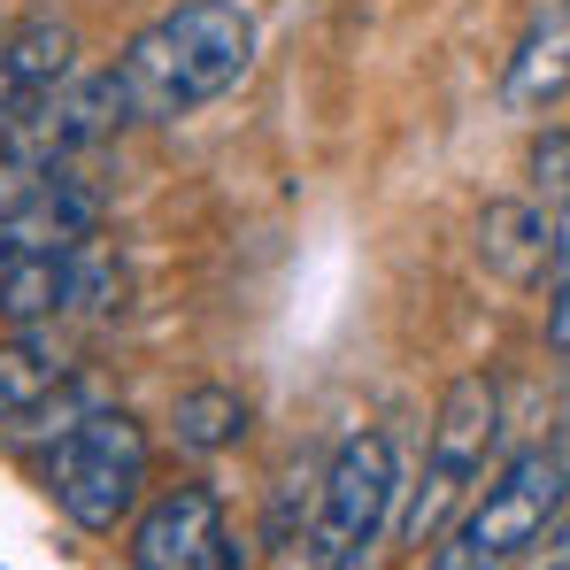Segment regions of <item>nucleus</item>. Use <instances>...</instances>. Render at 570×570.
Here are the masks:
<instances>
[{"label":"nucleus","mask_w":570,"mask_h":570,"mask_svg":"<svg viewBox=\"0 0 570 570\" xmlns=\"http://www.w3.org/2000/svg\"><path fill=\"white\" fill-rule=\"evenodd\" d=\"M247 62H255V16L239 0H178L147 31H131L108 70L124 86L131 124H178L232 94Z\"/></svg>","instance_id":"obj_1"},{"label":"nucleus","mask_w":570,"mask_h":570,"mask_svg":"<svg viewBox=\"0 0 570 570\" xmlns=\"http://www.w3.org/2000/svg\"><path fill=\"white\" fill-rule=\"evenodd\" d=\"M131 570H247V548L232 540L208 485H170L131 524Z\"/></svg>","instance_id":"obj_7"},{"label":"nucleus","mask_w":570,"mask_h":570,"mask_svg":"<svg viewBox=\"0 0 570 570\" xmlns=\"http://www.w3.org/2000/svg\"><path fill=\"white\" fill-rule=\"evenodd\" d=\"M247 424H255V409H247V393L239 385H186L178 393V409H170V440L186 448V455H224V448H239L247 440Z\"/></svg>","instance_id":"obj_13"},{"label":"nucleus","mask_w":570,"mask_h":570,"mask_svg":"<svg viewBox=\"0 0 570 570\" xmlns=\"http://www.w3.org/2000/svg\"><path fill=\"white\" fill-rule=\"evenodd\" d=\"M563 501H570V463L556 448L517 455L509 471L485 485V501L463 517V532L432 556V570H509L517 556H532L548 540V524L563 517Z\"/></svg>","instance_id":"obj_4"},{"label":"nucleus","mask_w":570,"mask_h":570,"mask_svg":"<svg viewBox=\"0 0 570 570\" xmlns=\"http://www.w3.org/2000/svg\"><path fill=\"white\" fill-rule=\"evenodd\" d=\"M401 517V448L393 432L363 424L340 440V455L316 478V517H308V570H371Z\"/></svg>","instance_id":"obj_2"},{"label":"nucleus","mask_w":570,"mask_h":570,"mask_svg":"<svg viewBox=\"0 0 570 570\" xmlns=\"http://www.w3.org/2000/svg\"><path fill=\"white\" fill-rule=\"evenodd\" d=\"M548 347H556V355H570V278L548 285Z\"/></svg>","instance_id":"obj_16"},{"label":"nucleus","mask_w":570,"mask_h":570,"mask_svg":"<svg viewBox=\"0 0 570 570\" xmlns=\"http://www.w3.org/2000/svg\"><path fill=\"white\" fill-rule=\"evenodd\" d=\"M47 178H55V170H39V163H23V155H8V147H0V216H16L31 193L47 186Z\"/></svg>","instance_id":"obj_15"},{"label":"nucleus","mask_w":570,"mask_h":570,"mask_svg":"<svg viewBox=\"0 0 570 570\" xmlns=\"http://www.w3.org/2000/svg\"><path fill=\"white\" fill-rule=\"evenodd\" d=\"M556 455H563V463H570V416H563V432H556Z\"/></svg>","instance_id":"obj_17"},{"label":"nucleus","mask_w":570,"mask_h":570,"mask_svg":"<svg viewBox=\"0 0 570 570\" xmlns=\"http://www.w3.org/2000/svg\"><path fill=\"white\" fill-rule=\"evenodd\" d=\"M108 308H124V263L100 239L0 263V324L16 332H47L62 316H108Z\"/></svg>","instance_id":"obj_6"},{"label":"nucleus","mask_w":570,"mask_h":570,"mask_svg":"<svg viewBox=\"0 0 570 570\" xmlns=\"http://www.w3.org/2000/svg\"><path fill=\"white\" fill-rule=\"evenodd\" d=\"M47 493H55V509L78 532L131 524V509L147 493V432H139V416H124L108 401H100L94 416H78L55 440V455H47Z\"/></svg>","instance_id":"obj_3"},{"label":"nucleus","mask_w":570,"mask_h":570,"mask_svg":"<svg viewBox=\"0 0 570 570\" xmlns=\"http://www.w3.org/2000/svg\"><path fill=\"white\" fill-rule=\"evenodd\" d=\"M86 239H100V193L78 186L70 170H55L16 216H0V263L47 255V247H86Z\"/></svg>","instance_id":"obj_9"},{"label":"nucleus","mask_w":570,"mask_h":570,"mask_svg":"<svg viewBox=\"0 0 570 570\" xmlns=\"http://www.w3.org/2000/svg\"><path fill=\"white\" fill-rule=\"evenodd\" d=\"M524 170H532V193H540V208H563V200H570V131H540Z\"/></svg>","instance_id":"obj_14"},{"label":"nucleus","mask_w":570,"mask_h":570,"mask_svg":"<svg viewBox=\"0 0 570 570\" xmlns=\"http://www.w3.org/2000/svg\"><path fill=\"white\" fill-rule=\"evenodd\" d=\"M556 100H570V0L532 8V23L509 47V70H501V108L509 116H548Z\"/></svg>","instance_id":"obj_8"},{"label":"nucleus","mask_w":570,"mask_h":570,"mask_svg":"<svg viewBox=\"0 0 570 570\" xmlns=\"http://www.w3.org/2000/svg\"><path fill=\"white\" fill-rule=\"evenodd\" d=\"M478 263L501 285H548L556 271V224L540 200H485L478 216Z\"/></svg>","instance_id":"obj_10"},{"label":"nucleus","mask_w":570,"mask_h":570,"mask_svg":"<svg viewBox=\"0 0 570 570\" xmlns=\"http://www.w3.org/2000/svg\"><path fill=\"white\" fill-rule=\"evenodd\" d=\"M70 70H78V31L62 16H31L16 31H0V124L47 86H62Z\"/></svg>","instance_id":"obj_11"},{"label":"nucleus","mask_w":570,"mask_h":570,"mask_svg":"<svg viewBox=\"0 0 570 570\" xmlns=\"http://www.w3.org/2000/svg\"><path fill=\"white\" fill-rule=\"evenodd\" d=\"M493 432H501V385L478 379V371H471V379H455V385H448V401H440V416H432L424 485H416V501H409V517H401V540H409V548H424V540L448 524V509L463 501V485L485 471Z\"/></svg>","instance_id":"obj_5"},{"label":"nucleus","mask_w":570,"mask_h":570,"mask_svg":"<svg viewBox=\"0 0 570 570\" xmlns=\"http://www.w3.org/2000/svg\"><path fill=\"white\" fill-rule=\"evenodd\" d=\"M78 379L47 340H0V432H31V416Z\"/></svg>","instance_id":"obj_12"}]
</instances>
